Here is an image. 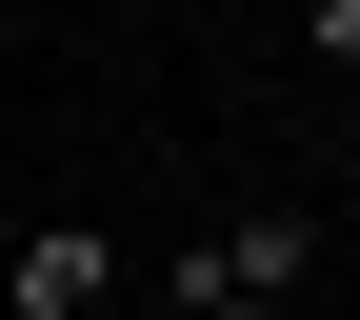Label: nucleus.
<instances>
[{
    "instance_id": "nucleus-1",
    "label": "nucleus",
    "mask_w": 360,
    "mask_h": 320,
    "mask_svg": "<svg viewBox=\"0 0 360 320\" xmlns=\"http://www.w3.org/2000/svg\"><path fill=\"white\" fill-rule=\"evenodd\" d=\"M300 281H321V220H300V200H240V220H200V241L160 260L180 320H281Z\"/></svg>"
},
{
    "instance_id": "nucleus-2",
    "label": "nucleus",
    "mask_w": 360,
    "mask_h": 320,
    "mask_svg": "<svg viewBox=\"0 0 360 320\" xmlns=\"http://www.w3.org/2000/svg\"><path fill=\"white\" fill-rule=\"evenodd\" d=\"M101 300H120L101 220H20V241H0V320H101Z\"/></svg>"
},
{
    "instance_id": "nucleus-3",
    "label": "nucleus",
    "mask_w": 360,
    "mask_h": 320,
    "mask_svg": "<svg viewBox=\"0 0 360 320\" xmlns=\"http://www.w3.org/2000/svg\"><path fill=\"white\" fill-rule=\"evenodd\" d=\"M300 40H321V60H340V80H360V0H300Z\"/></svg>"
}]
</instances>
